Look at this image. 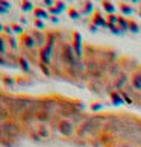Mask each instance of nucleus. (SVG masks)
I'll list each match as a JSON object with an SVG mask.
<instances>
[{
    "mask_svg": "<svg viewBox=\"0 0 141 147\" xmlns=\"http://www.w3.org/2000/svg\"><path fill=\"white\" fill-rule=\"evenodd\" d=\"M11 9V3L5 2V0H0V14H6Z\"/></svg>",
    "mask_w": 141,
    "mask_h": 147,
    "instance_id": "nucleus-12",
    "label": "nucleus"
},
{
    "mask_svg": "<svg viewBox=\"0 0 141 147\" xmlns=\"http://www.w3.org/2000/svg\"><path fill=\"white\" fill-rule=\"evenodd\" d=\"M3 30H5V26H3V24H0V32H3Z\"/></svg>",
    "mask_w": 141,
    "mask_h": 147,
    "instance_id": "nucleus-20",
    "label": "nucleus"
},
{
    "mask_svg": "<svg viewBox=\"0 0 141 147\" xmlns=\"http://www.w3.org/2000/svg\"><path fill=\"white\" fill-rule=\"evenodd\" d=\"M20 44L23 46L24 50H32V49L36 46V42H35L34 36L30 34H23L21 35V40H20Z\"/></svg>",
    "mask_w": 141,
    "mask_h": 147,
    "instance_id": "nucleus-3",
    "label": "nucleus"
},
{
    "mask_svg": "<svg viewBox=\"0 0 141 147\" xmlns=\"http://www.w3.org/2000/svg\"><path fill=\"white\" fill-rule=\"evenodd\" d=\"M11 118H12V117H11L9 109L5 105L0 103V124H3L5 121H8V120H11Z\"/></svg>",
    "mask_w": 141,
    "mask_h": 147,
    "instance_id": "nucleus-5",
    "label": "nucleus"
},
{
    "mask_svg": "<svg viewBox=\"0 0 141 147\" xmlns=\"http://www.w3.org/2000/svg\"><path fill=\"white\" fill-rule=\"evenodd\" d=\"M35 17L40 20V18H47V12L44 9H41V8H36L35 9Z\"/></svg>",
    "mask_w": 141,
    "mask_h": 147,
    "instance_id": "nucleus-14",
    "label": "nucleus"
},
{
    "mask_svg": "<svg viewBox=\"0 0 141 147\" xmlns=\"http://www.w3.org/2000/svg\"><path fill=\"white\" fill-rule=\"evenodd\" d=\"M5 35L6 36H12L14 35V30H12V26H5Z\"/></svg>",
    "mask_w": 141,
    "mask_h": 147,
    "instance_id": "nucleus-17",
    "label": "nucleus"
},
{
    "mask_svg": "<svg viewBox=\"0 0 141 147\" xmlns=\"http://www.w3.org/2000/svg\"><path fill=\"white\" fill-rule=\"evenodd\" d=\"M0 79H2V84H3L5 86H9V88H12V86L15 85V79L12 78V76L2 74V76H0Z\"/></svg>",
    "mask_w": 141,
    "mask_h": 147,
    "instance_id": "nucleus-9",
    "label": "nucleus"
},
{
    "mask_svg": "<svg viewBox=\"0 0 141 147\" xmlns=\"http://www.w3.org/2000/svg\"><path fill=\"white\" fill-rule=\"evenodd\" d=\"M6 44L11 47V50H17V49H18V41L15 40V36H14V35L6 38Z\"/></svg>",
    "mask_w": 141,
    "mask_h": 147,
    "instance_id": "nucleus-11",
    "label": "nucleus"
},
{
    "mask_svg": "<svg viewBox=\"0 0 141 147\" xmlns=\"http://www.w3.org/2000/svg\"><path fill=\"white\" fill-rule=\"evenodd\" d=\"M5 58H6L9 67H18V56L15 55L14 52H8L6 55H5Z\"/></svg>",
    "mask_w": 141,
    "mask_h": 147,
    "instance_id": "nucleus-8",
    "label": "nucleus"
},
{
    "mask_svg": "<svg viewBox=\"0 0 141 147\" xmlns=\"http://www.w3.org/2000/svg\"><path fill=\"white\" fill-rule=\"evenodd\" d=\"M18 67L23 70V73H29L30 71V64H29V61H28V58L26 56H18Z\"/></svg>",
    "mask_w": 141,
    "mask_h": 147,
    "instance_id": "nucleus-7",
    "label": "nucleus"
},
{
    "mask_svg": "<svg viewBox=\"0 0 141 147\" xmlns=\"http://www.w3.org/2000/svg\"><path fill=\"white\" fill-rule=\"evenodd\" d=\"M20 8L24 11V12H28V11H32V8H34V5H32L30 2H20Z\"/></svg>",
    "mask_w": 141,
    "mask_h": 147,
    "instance_id": "nucleus-15",
    "label": "nucleus"
},
{
    "mask_svg": "<svg viewBox=\"0 0 141 147\" xmlns=\"http://www.w3.org/2000/svg\"><path fill=\"white\" fill-rule=\"evenodd\" d=\"M35 100L36 99H32V97H28V96H14V100L8 106L11 117L14 120H18L26 111L30 109L32 105L35 103Z\"/></svg>",
    "mask_w": 141,
    "mask_h": 147,
    "instance_id": "nucleus-1",
    "label": "nucleus"
},
{
    "mask_svg": "<svg viewBox=\"0 0 141 147\" xmlns=\"http://www.w3.org/2000/svg\"><path fill=\"white\" fill-rule=\"evenodd\" d=\"M12 30H14V34H18V35H23V32H24L20 24H12Z\"/></svg>",
    "mask_w": 141,
    "mask_h": 147,
    "instance_id": "nucleus-16",
    "label": "nucleus"
},
{
    "mask_svg": "<svg viewBox=\"0 0 141 147\" xmlns=\"http://www.w3.org/2000/svg\"><path fill=\"white\" fill-rule=\"evenodd\" d=\"M6 40H5V38L2 36V35H0V55H6V53H8V50H6Z\"/></svg>",
    "mask_w": 141,
    "mask_h": 147,
    "instance_id": "nucleus-13",
    "label": "nucleus"
},
{
    "mask_svg": "<svg viewBox=\"0 0 141 147\" xmlns=\"http://www.w3.org/2000/svg\"><path fill=\"white\" fill-rule=\"evenodd\" d=\"M32 36H34V40H35V42H36V46L38 47H44V44L47 42V36L43 34V32H40V30H32V34H30Z\"/></svg>",
    "mask_w": 141,
    "mask_h": 147,
    "instance_id": "nucleus-4",
    "label": "nucleus"
},
{
    "mask_svg": "<svg viewBox=\"0 0 141 147\" xmlns=\"http://www.w3.org/2000/svg\"><path fill=\"white\" fill-rule=\"evenodd\" d=\"M36 121L38 123H41V124H46V123H49V121H52V115L49 112H46V111H40L38 112V115H36Z\"/></svg>",
    "mask_w": 141,
    "mask_h": 147,
    "instance_id": "nucleus-6",
    "label": "nucleus"
},
{
    "mask_svg": "<svg viewBox=\"0 0 141 147\" xmlns=\"http://www.w3.org/2000/svg\"><path fill=\"white\" fill-rule=\"evenodd\" d=\"M58 130L64 137H72L74 134V124L72 121H68V120H62V121L58 123Z\"/></svg>",
    "mask_w": 141,
    "mask_h": 147,
    "instance_id": "nucleus-2",
    "label": "nucleus"
},
{
    "mask_svg": "<svg viewBox=\"0 0 141 147\" xmlns=\"http://www.w3.org/2000/svg\"><path fill=\"white\" fill-rule=\"evenodd\" d=\"M26 21H28V20H26L24 17H21V18H20V23H21V24H26Z\"/></svg>",
    "mask_w": 141,
    "mask_h": 147,
    "instance_id": "nucleus-19",
    "label": "nucleus"
},
{
    "mask_svg": "<svg viewBox=\"0 0 141 147\" xmlns=\"http://www.w3.org/2000/svg\"><path fill=\"white\" fill-rule=\"evenodd\" d=\"M35 130H36V134L40 135V138H41V140H44V138H49V137H50V130L46 127V124H41V126L38 127V129H35Z\"/></svg>",
    "mask_w": 141,
    "mask_h": 147,
    "instance_id": "nucleus-10",
    "label": "nucleus"
},
{
    "mask_svg": "<svg viewBox=\"0 0 141 147\" xmlns=\"http://www.w3.org/2000/svg\"><path fill=\"white\" fill-rule=\"evenodd\" d=\"M35 26H36L38 29H43V26H44V24H43L41 20H35Z\"/></svg>",
    "mask_w": 141,
    "mask_h": 147,
    "instance_id": "nucleus-18",
    "label": "nucleus"
}]
</instances>
